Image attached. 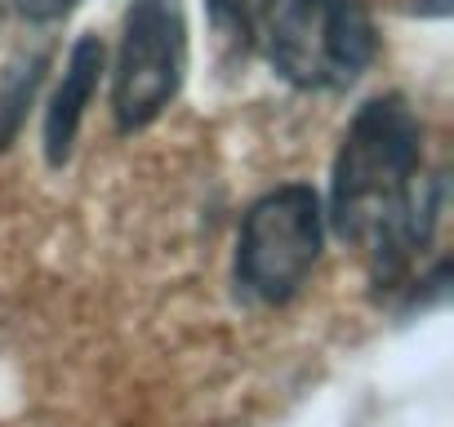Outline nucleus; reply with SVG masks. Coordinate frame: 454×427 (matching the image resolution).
Returning <instances> with one entry per match:
<instances>
[{
	"label": "nucleus",
	"mask_w": 454,
	"mask_h": 427,
	"mask_svg": "<svg viewBox=\"0 0 454 427\" xmlns=\"http://www.w3.org/2000/svg\"><path fill=\"white\" fill-rule=\"evenodd\" d=\"M14 5H19V14H23L27 23H36V27H54V23H63V19L76 14L81 0H14Z\"/></svg>",
	"instance_id": "nucleus-8"
},
{
	"label": "nucleus",
	"mask_w": 454,
	"mask_h": 427,
	"mask_svg": "<svg viewBox=\"0 0 454 427\" xmlns=\"http://www.w3.org/2000/svg\"><path fill=\"white\" fill-rule=\"evenodd\" d=\"M325 250V205L317 187L286 182L268 196H259L237 237V290L250 303L281 307L299 299L308 276L317 272Z\"/></svg>",
	"instance_id": "nucleus-3"
},
{
	"label": "nucleus",
	"mask_w": 454,
	"mask_h": 427,
	"mask_svg": "<svg viewBox=\"0 0 454 427\" xmlns=\"http://www.w3.org/2000/svg\"><path fill=\"white\" fill-rule=\"evenodd\" d=\"M441 174L423 156V120L401 94H379L356 107L343 129L325 228L352 245L379 294L405 290L414 263L436 237L441 223Z\"/></svg>",
	"instance_id": "nucleus-1"
},
{
	"label": "nucleus",
	"mask_w": 454,
	"mask_h": 427,
	"mask_svg": "<svg viewBox=\"0 0 454 427\" xmlns=\"http://www.w3.org/2000/svg\"><path fill=\"white\" fill-rule=\"evenodd\" d=\"M103 72H107V45H103L94 32L76 36L72 50H67L63 76H59V85H54V94H50V103H45V134H41V138H45V160H50V169H63V165L72 160L76 134H81V125H85V112H90V103H94V94H98Z\"/></svg>",
	"instance_id": "nucleus-5"
},
{
	"label": "nucleus",
	"mask_w": 454,
	"mask_h": 427,
	"mask_svg": "<svg viewBox=\"0 0 454 427\" xmlns=\"http://www.w3.org/2000/svg\"><path fill=\"white\" fill-rule=\"evenodd\" d=\"M205 10L214 19V27H223L232 41H250V19L259 10V0H205Z\"/></svg>",
	"instance_id": "nucleus-7"
},
{
	"label": "nucleus",
	"mask_w": 454,
	"mask_h": 427,
	"mask_svg": "<svg viewBox=\"0 0 454 427\" xmlns=\"http://www.w3.org/2000/svg\"><path fill=\"white\" fill-rule=\"evenodd\" d=\"M187 81L183 0H129L112 67V120L121 134L147 129Z\"/></svg>",
	"instance_id": "nucleus-4"
},
{
	"label": "nucleus",
	"mask_w": 454,
	"mask_h": 427,
	"mask_svg": "<svg viewBox=\"0 0 454 427\" xmlns=\"http://www.w3.org/2000/svg\"><path fill=\"white\" fill-rule=\"evenodd\" d=\"M45 72H50V50H32V54H19L0 76V151H10L19 143L27 112L45 85Z\"/></svg>",
	"instance_id": "nucleus-6"
},
{
	"label": "nucleus",
	"mask_w": 454,
	"mask_h": 427,
	"mask_svg": "<svg viewBox=\"0 0 454 427\" xmlns=\"http://www.w3.org/2000/svg\"><path fill=\"white\" fill-rule=\"evenodd\" d=\"M246 45L308 94H343L379 58V32L361 0H259Z\"/></svg>",
	"instance_id": "nucleus-2"
}]
</instances>
